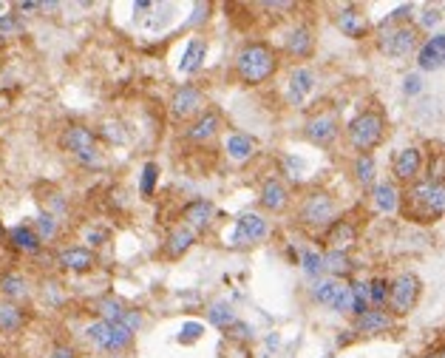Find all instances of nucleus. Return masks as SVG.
I'll use <instances>...</instances> for the list:
<instances>
[{
    "label": "nucleus",
    "instance_id": "38",
    "mask_svg": "<svg viewBox=\"0 0 445 358\" xmlns=\"http://www.w3.org/2000/svg\"><path fill=\"white\" fill-rule=\"evenodd\" d=\"M349 288H352V313L355 316L366 313L372 307V302H369V285L366 282H349Z\"/></svg>",
    "mask_w": 445,
    "mask_h": 358
},
{
    "label": "nucleus",
    "instance_id": "10",
    "mask_svg": "<svg viewBox=\"0 0 445 358\" xmlns=\"http://www.w3.org/2000/svg\"><path fill=\"white\" fill-rule=\"evenodd\" d=\"M267 231H269L267 219H264L261 214H255V211H247V214H241V216L235 219V225H232L230 248H252L255 242H261V239L267 236Z\"/></svg>",
    "mask_w": 445,
    "mask_h": 358
},
{
    "label": "nucleus",
    "instance_id": "31",
    "mask_svg": "<svg viewBox=\"0 0 445 358\" xmlns=\"http://www.w3.org/2000/svg\"><path fill=\"white\" fill-rule=\"evenodd\" d=\"M343 285H346L343 279H318V285L312 288V299H315L318 305H323V307H335V302H338Z\"/></svg>",
    "mask_w": 445,
    "mask_h": 358
},
{
    "label": "nucleus",
    "instance_id": "1",
    "mask_svg": "<svg viewBox=\"0 0 445 358\" xmlns=\"http://www.w3.org/2000/svg\"><path fill=\"white\" fill-rule=\"evenodd\" d=\"M400 216L414 225H434L445 216V182L417 179L400 191Z\"/></svg>",
    "mask_w": 445,
    "mask_h": 358
},
{
    "label": "nucleus",
    "instance_id": "46",
    "mask_svg": "<svg viewBox=\"0 0 445 358\" xmlns=\"http://www.w3.org/2000/svg\"><path fill=\"white\" fill-rule=\"evenodd\" d=\"M423 85H420V77L417 74H412V77H406V94H417Z\"/></svg>",
    "mask_w": 445,
    "mask_h": 358
},
{
    "label": "nucleus",
    "instance_id": "7",
    "mask_svg": "<svg viewBox=\"0 0 445 358\" xmlns=\"http://www.w3.org/2000/svg\"><path fill=\"white\" fill-rule=\"evenodd\" d=\"M420 46H423V37H420V26H414V23L383 20V26L377 28V48L386 57L403 60V57L414 54Z\"/></svg>",
    "mask_w": 445,
    "mask_h": 358
},
{
    "label": "nucleus",
    "instance_id": "6",
    "mask_svg": "<svg viewBox=\"0 0 445 358\" xmlns=\"http://www.w3.org/2000/svg\"><path fill=\"white\" fill-rule=\"evenodd\" d=\"M295 219L301 228L306 231H326L335 219H338V199L323 191V188H315L309 194H304V199L298 202V211H295Z\"/></svg>",
    "mask_w": 445,
    "mask_h": 358
},
{
    "label": "nucleus",
    "instance_id": "40",
    "mask_svg": "<svg viewBox=\"0 0 445 358\" xmlns=\"http://www.w3.org/2000/svg\"><path fill=\"white\" fill-rule=\"evenodd\" d=\"M301 268L309 279H318V276H323V256L315 251H306V253H301Z\"/></svg>",
    "mask_w": 445,
    "mask_h": 358
},
{
    "label": "nucleus",
    "instance_id": "26",
    "mask_svg": "<svg viewBox=\"0 0 445 358\" xmlns=\"http://www.w3.org/2000/svg\"><path fill=\"white\" fill-rule=\"evenodd\" d=\"M28 296H31V285H28V279H26L23 273L9 270V273L0 276V299L20 305V302H26Z\"/></svg>",
    "mask_w": 445,
    "mask_h": 358
},
{
    "label": "nucleus",
    "instance_id": "32",
    "mask_svg": "<svg viewBox=\"0 0 445 358\" xmlns=\"http://www.w3.org/2000/svg\"><path fill=\"white\" fill-rule=\"evenodd\" d=\"M128 305H122L119 299H114V296H102V299H97L94 302V313L102 319V322H122L125 316H128Z\"/></svg>",
    "mask_w": 445,
    "mask_h": 358
},
{
    "label": "nucleus",
    "instance_id": "30",
    "mask_svg": "<svg viewBox=\"0 0 445 358\" xmlns=\"http://www.w3.org/2000/svg\"><path fill=\"white\" fill-rule=\"evenodd\" d=\"M205 54H208V43L202 40V37H193L191 43H188V48H185V54H182V74H196L199 68H202V63H205Z\"/></svg>",
    "mask_w": 445,
    "mask_h": 358
},
{
    "label": "nucleus",
    "instance_id": "42",
    "mask_svg": "<svg viewBox=\"0 0 445 358\" xmlns=\"http://www.w3.org/2000/svg\"><path fill=\"white\" fill-rule=\"evenodd\" d=\"M224 333H227V339H232V342H250V339H252V330H250L244 322H235V325H230Z\"/></svg>",
    "mask_w": 445,
    "mask_h": 358
},
{
    "label": "nucleus",
    "instance_id": "43",
    "mask_svg": "<svg viewBox=\"0 0 445 358\" xmlns=\"http://www.w3.org/2000/svg\"><path fill=\"white\" fill-rule=\"evenodd\" d=\"M108 231L105 228H91L88 231V236H85V242H88V251H94V248H102L105 242H108Z\"/></svg>",
    "mask_w": 445,
    "mask_h": 358
},
{
    "label": "nucleus",
    "instance_id": "2",
    "mask_svg": "<svg viewBox=\"0 0 445 358\" xmlns=\"http://www.w3.org/2000/svg\"><path fill=\"white\" fill-rule=\"evenodd\" d=\"M278 65H281V57H278V51L269 43L250 40V43H244L238 48L232 71H235V80L241 85H261V83L275 77Z\"/></svg>",
    "mask_w": 445,
    "mask_h": 358
},
{
    "label": "nucleus",
    "instance_id": "15",
    "mask_svg": "<svg viewBox=\"0 0 445 358\" xmlns=\"http://www.w3.org/2000/svg\"><path fill=\"white\" fill-rule=\"evenodd\" d=\"M54 262H57V268H60V270H68V273H77V276L91 273V270L100 265V262H97V253H94V251H88L85 245H71V248L57 251Z\"/></svg>",
    "mask_w": 445,
    "mask_h": 358
},
{
    "label": "nucleus",
    "instance_id": "34",
    "mask_svg": "<svg viewBox=\"0 0 445 358\" xmlns=\"http://www.w3.org/2000/svg\"><path fill=\"white\" fill-rule=\"evenodd\" d=\"M26 34V23L20 14H0V43H9V40H17Z\"/></svg>",
    "mask_w": 445,
    "mask_h": 358
},
{
    "label": "nucleus",
    "instance_id": "45",
    "mask_svg": "<svg viewBox=\"0 0 445 358\" xmlns=\"http://www.w3.org/2000/svg\"><path fill=\"white\" fill-rule=\"evenodd\" d=\"M434 23H440V11H437V9H429L426 17L420 20V28H431Z\"/></svg>",
    "mask_w": 445,
    "mask_h": 358
},
{
    "label": "nucleus",
    "instance_id": "4",
    "mask_svg": "<svg viewBox=\"0 0 445 358\" xmlns=\"http://www.w3.org/2000/svg\"><path fill=\"white\" fill-rule=\"evenodd\" d=\"M383 139H386V117L380 108H366L346 125V142L352 145V151H358V157L372 154L375 148L383 145Z\"/></svg>",
    "mask_w": 445,
    "mask_h": 358
},
{
    "label": "nucleus",
    "instance_id": "21",
    "mask_svg": "<svg viewBox=\"0 0 445 358\" xmlns=\"http://www.w3.org/2000/svg\"><path fill=\"white\" fill-rule=\"evenodd\" d=\"M6 242L17 251V253H26V256H37L43 251V239L37 236L34 225L23 222V225H14L6 231Z\"/></svg>",
    "mask_w": 445,
    "mask_h": 358
},
{
    "label": "nucleus",
    "instance_id": "19",
    "mask_svg": "<svg viewBox=\"0 0 445 358\" xmlns=\"http://www.w3.org/2000/svg\"><path fill=\"white\" fill-rule=\"evenodd\" d=\"M420 171H423V151H420V148L412 145V148H403V151L395 154V159H392V174H395L397 182L412 185V182L420 179Z\"/></svg>",
    "mask_w": 445,
    "mask_h": 358
},
{
    "label": "nucleus",
    "instance_id": "29",
    "mask_svg": "<svg viewBox=\"0 0 445 358\" xmlns=\"http://www.w3.org/2000/svg\"><path fill=\"white\" fill-rule=\"evenodd\" d=\"M352 270H355V262H352L349 253H343V251H326L323 253V273H329V279H343L346 282V276Z\"/></svg>",
    "mask_w": 445,
    "mask_h": 358
},
{
    "label": "nucleus",
    "instance_id": "39",
    "mask_svg": "<svg viewBox=\"0 0 445 358\" xmlns=\"http://www.w3.org/2000/svg\"><path fill=\"white\" fill-rule=\"evenodd\" d=\"M369 285V302H372V307H380V310H386V302H389V282L386 279H372V282H366Z\"/></svg>",
    "mask_w": 445,
    "mask_h": 358
},
{
    "label": "nucleus",
    "instance_id": "18",
    "mask_svg": "<svg viewBox=\"0 0 445 358\" xmlns=\"http://www.w3.org/2000/svg\"><path fill=\"white\" fill-rule=\"evenodd\" d=\"M179 219H182V225H188L193 233H205V231H210V225L216 222V205H213L210 199H191V202L182 208Z\"/></svg>",
    "mask_w": 445,
    "mask_h": 358
},
{
    "label": "nucleus",
    "instance_id": "44",
    "mask_svg": "<svg viewBox=\"0 0 445 358\" xmlns=\"http://www.w3.org/2000/svg\"><path fill=\"white\" fill-rule=\"evenodd\" d=\"M48 358H80V353H77V347L60 342V344H54V347L48 350Z\"/></svg>",
    "mask_w": 445,
    "mask_h": 358
},
{
    "label": "nucleus",
    "instance_id": "24",
    "mask_svg": "<svg viewBox=\"0 0 445 358\" xmlns=\"http://www.w3.org/2000/svg\"><path fill=\"white\" fill-rule=\"evenodd\" d=\"M312 88H315V74H312L309 68H304V65L292 68L289 83H286V97H289V102H292V105H304L306 97L312 94Z\"/></svg>",
    "mask_w": 445,
    "mask_h": 358
},
{
    "label": "nucleus",
    "instance_id": "5",
    "mask_svg": "<svg viewBox=\"0 0 445 358\" xmlns=\"http://www.w3.org/2000/svg\"><path fill=\"white\" fill-rule=\"evenodd\" d=\"M82 339L97 350V353H108V356H125L128 350H134V342H136V333L128 330L125 325L119 322H91L85 330H82Z\"/></svg>",
    "mask_w": 445,
    "mask_h": 358
},
{
    "label": "nucleus",
    "instance_id": "25",
    "mask_svg": "<svg viewBox=\"0 0 445 358\" xmlns=\"http://www.w3.org/2000/svg\"><path fill=\"white\" fill-rule=\"evenodd\" d=\"M255 148H258V142L250 137V134H244V131H232L227 139H224V154H227V159L230 162H247V159H252L255 157Z\"/></svg>",
    "mask_w": 445,
    "mask_h": 358
},
{
    "label": "nucleus",
    "instance_id": "9",
    "mask_svg": "<svg viewBox=\"0 0 445 358\" xmlns=\"http://www.w3.org/2000/svg\"><path fill=\"white\" fill-rule=\"evenodd\" d=\"M205 108H208V105H205V91H202L196 83H182V85L171 94L168 117H171L176 125H188V122H193Z\"/></svg>",
    "mask_w": 445,
    "mask_h": 358
},
{
    "label": "nucleus",
    "instance_id": "20",
    "mask_svg": "<svg viewBox=\"0 0 445 358\" xmlns=\"http://www.w3.org/2000/svg\"><path fill=\"white\" fill-rule=\"evenodd\" d=\"M395 325H397V319H395L389 310L369 307L366 313L355 316V322H352V330H355L358 336H380V333H389Z\"/></svg>",
    "mask_w": 445,
    "mask_h": 358
},
{
    "label": "nucleus",
    "instance_id": "36",
    "mask_svg": "<svg viewBox=\"0 0 445 358\" xmlns=\"http://www.w3.org/2000/svg\"><path fill=\"white\" fill-rule=\"evenodd\" d=\"M208 319H210V325L213 327H219V330H227L230 325H235L238 319H235V310L227 305V302H216V305H210L208 307Z\"/></svg>",
    "mask_w": 445,
    "mask_h": 358
},
{
    "label": "nucleus",
    "instance_id": "11",
    "mask_svg": "<svg viewBox=\"0 0 445 358\" xmlns=\"http://www.w3.org/2000/svg\"><path fill=\"white\" fill-rule=\"evenodd\" d=\"M332 23H335V28H338L343 37H349V40H366V37L372 34V20H369V14H366L363 9H358V6H341V9L332 14Z\"/></svg>",
    "mask_w": 445,
    "mask_h": 358
},
{
    "label": "nucleus",
    "instance_id": "33",
    "mask_svg": "<svg viewBox=\"0 0 445 358\" xmlns=\"http://www.w3.org/2000/svg\"><path fill=\"white\" fill-rule=\"evenodd\" d=\"M355 182L360 185V188H372L375 185V171H377V165H375V157L372 154H360L358 159H355Z\"/></svg>",
    "mask_w": 445,
    "mask_h": 358
},
{
    "label": "nucleus",
    "instance_id": "13",
    "mask_svg": "<svg viewBox=\"0 0 445 358\" xmlns=\"http://www.w3.org/2000/svg\"><path fill=\"white\" fill-rule=\"evenodd\" d=\"M219 131H222V114L216 108H205L193 122L185 125L182 139L191 145H208L219 137Z\"/></svg>",
    "mask_w": 445,
    "mask_h": 358
},
{
    "label": "nucleus",
    "instance_id": "12",
    "mask_svg": "<svg viewBox=\"0 0 445 358\" xmlns=\"http://www.w3.org/2000/svg\"><path fill=\"white\" fill-rule=\"evenodd\" d=\"M338 134H341V120L335 111H318L304 125V137L318 148H329L338 139Z\"/></svg>",
    "mask_w": 445,
    "mask_h": 358
},
{
    "label": "nucleus",
    "instance_id": "28",
    "mask_svg": "<svg viewBox=\"0 0 445 358\" xmlns=\"http://www.w3.org/2000/svg\"><path fill=\"white\" fill-rule=\"evenodd\" d=\"M372 205L380 214H395L400 208V191L395 182H375L372 185Z\"/></svg>",
    "mask_w": 445,
    "mask_h": 358
},
{
    "label": "nucleus",
    "instance_id": "37",
    "mask_svg": "<svg viewBox=\"0 0 445 358\" xmlns=\"http://www.w3.org/2000/svg\"><path fill=\"white\" fill-rule=\"evenodd\" d=\"M156 182H159V165L156 162H145L142 165V177H139V194H142V199H154Z\"/></svg>",
    "mask_w": 445,
    "mask_h": 358
},
{
    "label": "nucleus",
    "instance_id": "49",
    "mask_svg": "<svg viewBox=\"0 0 445 358\" xmlns=\"http://www.w3.org/2000/svg\"><path fill=\"white\" fill-rule=\"evenodd\" d=\"M0 358H3V356H0Z\"/></svg>",
    "mask_w": 445,
    "mask_h": 358
},
{
    "label": "nucleus",
    "instance_id": "35",
    "mask_svg": "<svg viewBox=\"0 0 445 358\" xmlns=\"http://www.w3.org/2000/svg\"><path fill=\"white\" fill-rule=\"evenodd\" d=\"M34 231H37V236H40V239H43V245H45V242L57 239V233H60V219H57V216H51L48 211H40V214H37V219H34Z\"/></svg>",
    "mask_w": 445,
    "mask_h": 358
},
{
    "label": "nucleus",
    "instance_id": "41",
    "mask_svg": "<svg viewBox=\"0 0 445 358\" xmlns=\"http://www.w3.org/2000/svg\"><path fill=\"white\" fill-rule=\"evenodd\" d=\"M43 211H48L51 216H65L68 214V202H65V196L63 194H57V191H51L45 199H43Z\"/></svg>",
    "mask_w": 445,
    "mask_h": 358
},
{
    "label": "nucleus",
    "instance_id": "3",
    "mask_svg": "<svg viewBox=\"0 0 445 358\" xmlns=\"http://www.w3.org/2000/svg\"><path fill=\"white\" fill-rule=\"evenodd\" d=\"M60 148L71 154L82 168H102L105 165V151L100 145V134L82 122H71L60 131L57 137Z\"/></svg>",
    "mask_w": 445,
    "mask_h": 358
},
{
    "label": "nucleus",
    "instance_id": "8",
    "mask_svg": "<svg viewBox=\"0 0 445 358\" xmlns=\"http://www.w3.org/2000/svg\"><path fill=\"white\" fill-rule=\"evenodd\" d=\"M420 296H423V282L420 276L414 273H400L397 279L389 282V302H386V310L400 319V316H409L417 305H420Z\"/></svg>",
    "mask_w": 445,
    "mask_h": 358
},
{
    "label": "nucleus",
    "instance_id": "23",
    "mask_svg": "<svg viewBox=\"0 0 445 358\" xmlns=\"http://www.w3.org/2000/svg\"><path fill=\"white\" fill-rule=\"evenodd\" d=\"M312 51H315L312 28L295 26V28L286 34V40H284V54H289L292 60H306V57H312Z\"/></svg>",
    "mask_w": 445,
    "mask_h": 358
},
{
    "label": "nucleus",
    "instance_id": "22",
    "mask_svg": "<svg viewBox=\"0 0 445 358\" xmlns=\"http://www.w3.org/2000/svg\"><path fill=\"white\" fill-rule=\"evenodd\" d=\"M417 65L423 71H437L445 65V34H431L417 48Z\"/></svg>",
    "mask_w": 445,
    "mask_h": 358
},
{
    "label": "nucleus",
    "instance_id": "16",
    "mask_svg": "<svg viewBox=\"0 0 445 358\" xmlns=\"http://www.w3.org/2000/svg\"><path fill=\"white\" fill-rule=\"evenodd\" d=\"M196 242H199V233H193L188 225H173L171 231H168V236H165V245H162V256L168 259V262H179L182 256H188L193 248H196Z\"/></svg>",
    "mask_w": 445,
    "mask_h": 358
},
{
    "label": "nucleus",
    "instance_id": "48",
    "mask_svg": "<svg viewBox=\"0 0 445 358\" xmlns=\"http://www.w3.org/2000/svg\"><path fill=\"white\" fill-rule=\"evenodd\" d=\"M111 358H128V356H111Z\"/></svg>",
    "mask_w": 445,
    "mask_h": 358
},
{
    "label": "nucleus",
    "instance_id": "17",
    "mask_svg": "<svg viewBox=\"0 0 445 358\" xmlns=\"http://www.w3.org/2000/svg\"><path fill=\"white\" fill-rule=\"evenodd\" d=\"M289 202H292V194H289V188L278 177L264 179V185L258 191V208L261 211H267V214H284L289 208Z\"/></svg>",
    "mask_w": 445,
    "mask_h": 358
},
{
    "label": "nucleus",
    "instance_id": "14",
    "mask_svg": "<svg viewBox=\"0 0 445 358\" xmlns=\"http://www.w3.org/2000/svg\"><path fill=\"white\" fill-rule=\"evenodd\" d=\"M358 236H360L358 222L349 219V216H338V219L323 231L321 242H323L326 251H343V253H349V248H355Z\"/></svg>",
    "mask_w": 445,
    "mask_h": 358
},
{
    "label": "nucleus",
    "instance_id": "27",
    "mask_svg": "<svg viewBox=\"0 0 445 358\" xmlns=\"http://www.w3.org/2000/svg\"><path fill=\"white\" fill-rule=\"evenodd\" d=\"M28 322V313L23 310V305H14V302H6L0 299V336H14L26 327Z\"/></svg>",
    "mask_w": 445,
    "mask_h": 358
},
{
    "label": "nucleus",
    "instance_id": "47",
    "mask_svg": "<svg viewBox=\"0 0 445 358\" xmlns=\"http://www.w3.org/2000/svg\"><path fill=\"white\" fill-rule=\"evenodd\" d=\"M423 358H445V344L443 347H437V350H431V353H426Z\"/></svg>",
    "mask_w": 445,
    "mask_h": 358
}]
</instances>
